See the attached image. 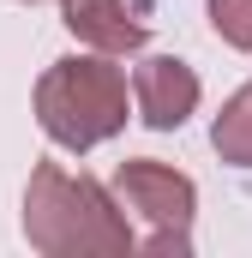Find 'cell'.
Returning a JSON list of instances; mask_svg holds the SVG:
<instances>
[{"label":"cell","mask_w":252,"mask_h":258,"mask_svg":"<svg viewBox=\"0 0 252 258\" xmlns=\"http://www.w3.org/2000/svg\"><path fill=\"white\" fill-rule=\"evenodd\" d=\"M24 240L42 258H126L132 228L114 210L96 174H66L60 162H36L24 186Z\"/></svg>","instance_id":"6da1fadb"},{"label":"cell","mask_w":252,"mask_h":258,"mask_svg":"<svg viewBox=\"0 0 252 258\" xmlns=\"http://www.w3.org/2000/svg\"><path fill=\"white\" fill-rule=\"evenodd\" d=\"M36 126L60 150H96L126 126V72L108 54H66L36 78Z\"/></svg>","instance_id":"7a4b0ae2"},{"label":"cell","mask_w":252,"mask_h":258,"mask_svg":"<svg viewBox=\"0 0 252 258\" xmlns=\"http://www.w3.org/2000/svg\"><path fill=\"white\" fill-rule=\"evenodd\" d=\"M114 192L144 210L156 222V240L150 252H192V210H198V186H192L180 168L168 162H150V156H132L114 168Z\"/></svg>","instance_id":"3957f363"},{"label":"cell","mask_w":252,"mask_h":258,"mask_svg":"<svg viewBox=\"0 0 252 258\" xmlns=\"http://www.w3.org/2000/svg\"><path fill=\"white\" fill-rule=\"evenodd\" d=\"M132 102H138V120L150 132H174L198 108V72L174 54H150L132 72Z\"/></svg>","instance_id":"277c9868"},{"label":"cell","mask_w":252,"mask_h":258,"mask_svg":"<svg viewBox=\"0 0 252 258\" xmlns=\"http://www.w3.org/2000/svg\"><path fill=\"white\" fill-rule=\"evenodd\" d=\"M66 30L96 48V54H138L144 48V18H132L126 0H66L60 6Z\"/></svg>","instance_id":"5b68a950"},{"label":"cell","mask_w":252,"mask_h":258,"mask_svg":"<svg viewBox=\"0 0 252 258\" xmlns=\"http://www.w3.org/2000/svg\"><path fill=\"white\" fill-rule=\"evenodd\" d=\"M210 144H216L222 162L252 168V84H240V90L222 102V114H216V126H210Z\"/></svg>","instance_id":"8992f818"},{"label":"cell","mask_w":252,"mask_h":258,"mask_svg":"<svg viewBox=\"0 0 252 258\" xmlns=\"http://www.w3.org/2000/svg\"><path fill=\"white\" fill-rule=\"evenodd\" d=\"M204 12H210L216 36L228 48H246L252 54V0H204Z\"/></svg>","instance_id":"52a82bcc"},{"label":"cell","mask_w":252,"mask_h":258,"mask_svg":"<svg viewBox=\"0 0 252 258\" xmlns=\"http://www.w3.org/2000/svg\"><path fill=\"white\" fill-rule=\"evenodd\" d=\"M18 6H42V0H18Z\"/></svg>","instance_id":"ba28073f"}]
</instances>
